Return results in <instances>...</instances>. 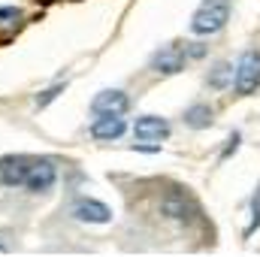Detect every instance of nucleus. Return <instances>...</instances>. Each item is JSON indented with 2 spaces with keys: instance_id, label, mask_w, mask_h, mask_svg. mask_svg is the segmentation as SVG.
Returning a JSON list of instances; mask_svg holds the SVG:
<instances>
[{
  "instance_id": "nucleus-1",
  "label": "nucleus",
  "mask_w": 260,
  "mask_h": 257,
  "mask_svg": "<svg viewBox=\"0 0 260 257\" xmlns=\"http://www.w3.org/2000/svg\"><path fill=\"white\" fill-rule=\"evenodd\" d=\"M227 21H230V0H203L191 18V30L197 37H212L224 30Z\"/></svg>"
},
{
  "instance_id": "nucleus-2",
  "label": "nucleus",
  "mask_w": 260,
  "mask_h": 257,
  "mask_svg": "<svg viewBox=\"0 0 260 257\" xmlns=\"http://www.w3.org/2000/svg\"><path fill=\"white\" fill-rule=\"evenodd\" d=\"M160 212L170 218V221H179V224H191L200 218V206L197 200L188 194V188H173L160 200Z\"/></svg>"
},
{
  "instance_id": "nucleus-3",
  "label": "nucleus",
  "mask_w": 260,
  "mask_h": 257,
  "mask_svg": "<svg viewBox=\"0 0 260 257\" xmlns=\"http://www.w3.org/2000/svg\"><path fill=\"white\" fill-rule=\"evenodd\" d=\"M58 182V167L52 157H30L27 176H24V188L30 194H49Z\"/></svg>"
},
{
  "instance_id": "nucleus-4",
  "label": "nucleus",
  "mask_w": 260,
  "mask_h": 257,
  "mask_svg": "<svg viewBox=\"0 0 260 257\" xmlns=\"http://www.w3.org/2000/svg\"><path fill=\"white\" fill-rule=\"evenodd\" d=\"M260 85V55L257 52H245L236 64V94L248 97L254 94Z\"/></svg>"
},
{
  "instance_id": "nucleus-5",
  "label": "nucleus",
  "mask_w": 260,
  "mask_h": 257,
  "mask_svg": "<svg viewBox=\"0 0 260 257\" xmlns=\"http://www.w3.org/2000/svg\"><path fill=\"white\" fill-rule=\"evenodd\" d=\"M27 167H30L27 154H6V157H0V185L21 188L24 176H27Z\"/></svg>"
},
{
  "instance_id": "nucleus-6",
  "label": "nucleus",
  "mask_w": 260,
  "mask_h": 257,
  "mask_svg": "<svg viewBox=\"0 0 260 257\" xmlns=\"http://www.w3.org/2000/svg\"><path fill=\"white\" fill-rule=\"evenodd\" d=\"M73 218L82 224H109L112 221V209L100 200H79L73 206Z\"/></svg>"
},
{
  "instance_id": "nucleus-7",
  "label": "nucleus",
  "mask_w": 260,
  "mask_h": 257,
  "mask_svg": "<svg viewBox=\"0 0 260 257\" xmlns=\"http://www.w3.org/2000/svg\"><path fill=\"white\" fill-rule=\"evenodd\" d=\"M127 106H130L127 94L118 91V88H112V91H100V94L91 100V112H94V115H121Z\"/></svg>"
},
{
  "instance_id": "nucleus-8",
  "label": "nucleus",
  "mask_w": 260,
  "mask_h": 257,
  "mask_svg": "<svg viewBox=\"0 0 260 257\" xmlns=\"http://www.w3.org/2000/svg\"><path fill=\"white\" fill-rule=\"evenodd\" d=\"M188 61V52L185 49H179V46H167V49H160L154 58H151V70L154 73H164V76H173V73H179L182 67Z\"/></svg>"
},
{
  "instance_id": "nucleus-9",
  "label": "nucleus",
  "mask_w": 260,
  "mask_h": 257,
  "mask_svg": "<svg viewBox=\"0 0 260 257\" xmlns=\"http://www.w3.org/2000/svg\"><path fill=\"white\" fill-rule=\"evenodd\" d=\"M133 133L139 139H167L170 136V124L164 118H157V115H142V118H136Z\"/></svg>"
},
{
  "instance_id": "nucleus-10",
  "label": "nucleus",
  "mask_w": 260,
  "mask_h": 257,
  "mask_svg": "<svg viewBox=\"0 0 260 257\" xmlns=\"http://www.w3.org/2000/svg\"><path fill=\"white\" fill-rule=\"evenodd\" d=\"M127 130L121 115H100L94 124H91V136L94 139H118L121 133Z\"/></svg>"
},
{
  "instance_id": "nucleus-11",
  "label": "nucleus",
  "mask_w": 260,
  "mask_h": 257,
  "mask_svg": "<svg viewBox=\"0 0 260 257\" xmlns=\"http://www.w3.org/2000/svg\"><path fill=\"white\" fill-rule=\"evenodd\" d=\"M212 118H215V112L206 106V103H197V106H191L188 112H185V124L194 130H203L212 124Z\"/></svg>"
},
{
  "instance_id": "nucleus-12",
  "label": "nucleus",
  "mask_w": 260,
  "mask_h": 257,
  "mask_svg": "<svg viewBox=\"0 0 260 257\" xmlns=\"http://www.w3.org/2000/svg\"><path fill=\"white\" fill-rule=\"evenodd\" d=\"M21 9H15V6H3L0 9V30H6V34H12V30H18L21 27Z\"/></svg>"
},
{
  "instance_id": "nucleus-13",
  "label": "nucleus",
  "mask_w": 260,
  "mask_h": 257,
  "mask_svg": "<svg viewBox=\"0 0 260 257\" xmlns=\"http://www.w3.org/2000/svg\"><path fill=\"white\" fill-rule=\"evenodd\" d=\"M230 79H233V70H230V64H218L215 70H212V76H209V85H212V88H224Z\"/></svg>"
},
{
  "instance_id": "nucleus-14",
  "label": "nucleus",
  "mask_w": 260,
  "mask_h": 257,
  "mask_svg": "<svg viewBox=\"0 0 260 257\" xmlns=\"http://www.w3.org/2000/svg\"><path fill=\"white\" fill-rule=\"evenodd\" d=\"M251 224H248V230H245V236H251L254 230L260 227V188H257V194H254V200H251Z\"/></svg>"
},
{
  "instance_id": "nucleus-15",
  "label": "nucleus",
  "mask_w": 260,
  "mask_h": 257,
  "mask_svg": "<svg viewBox=\"0 0 260 257\" xmlns=\"http://www.w3.org/2000/svg\"><path fill=\"white\" fill-rule=\"evenodd\" d=\"M64 88H67V85H52L49 91H43V94L37 97V103H40V109H43V106H49V103H52V100H55V97H58V94H61Z\"/></svg>"
},
{
  "instance_id": "nucleus-16",
  "label": "nucleus",
  "mask_w": 260,
  "mask_h": 257,
  "mask_svg": "<svg viewBox=\"0 0 260 257\" xmlns=\"http://www.w3.org/2000/svg\"><path fill=\"white\" fill-rule=\"evenodd\" d=\"M236 145H239V133H233V139H230V145H227V151H224V157H230V154L236 151Z\"/></svg>"
},
{
  "instance_id": "nucleus-17",
  "label": "nucleus",
  "mask_w": 260,
  "mask_h": 257,
  "mask_svg": "<svg viewBox=\"0 0 260 257\" xmlns=\"http://www.w3.org/2000/svg\"><path fill=\"white\" fill-rule=\"evenodd\" d=\"M0 251H6V245H3V242H0Z\"/></svg>"
},
{
  "instance_id": "nucleus-18",
  "label": "nucleus",
  "mask_w": 260,
  "mask_h": 257,
  "mask_svg": "<svg viewBox=\"0 0 260 257\" xmlns=\"http://www.w3.org/2000/svg\"><path fill=\"white\" fill-rule=\"evenodd\" d=\"M43 3H52V0H43Z\"/></svg>"
}]
</instances>
